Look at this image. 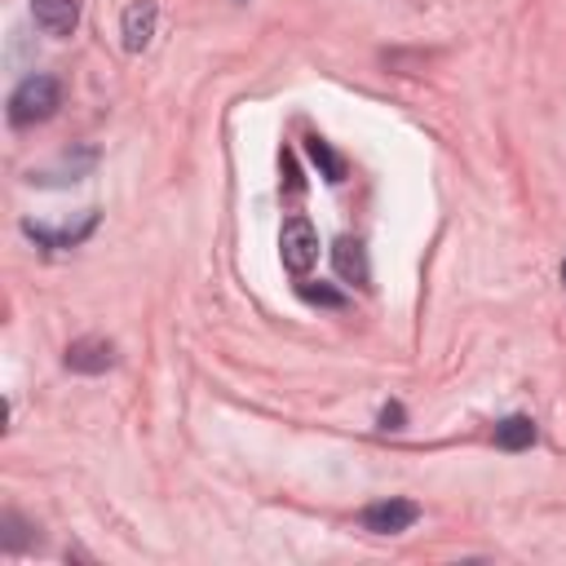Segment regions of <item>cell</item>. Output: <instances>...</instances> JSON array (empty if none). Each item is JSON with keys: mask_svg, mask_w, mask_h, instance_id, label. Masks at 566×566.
I'll return each instance as SVG.
<instances>
[{"mask_svg": "<svg viewBox=\"0 0 566 566\" xmlns=\"http://www.w3.org/2000/svg\"><path fill=\"white\" fill-rule=\"evenodd\" d=\"M332 261H336V274H340L345 283L367 287V279H371V270H367V248H363L354 234H340V239L332 243Z\"/></svg>", "mask_w": 566, "mask_h": 566, "instance_id": "obj_8", "label": "cell"}, {"mask_svg": "<svg viewBox=\"0 0 566 566\" xmlns=\"http://www.w3.org/2000/svg\"><path fill=\"white\" fill-rule=\"evenodd\" d=\"M301 296L314 301V305H345L340 292H332V287H314V283H301Z\"/></svg>", "mask_w": 566, "mask_h": 566, "instance_id": "obj_11", "label": "cell"}, {"mask_svg": "<svg viewBox=\"0 0 566 566\" xmlns=\"http://www.w3.org/2000/svg\"><path fill=\"white\" fill-rule=\"evenodd\" d=\"M97 226V208H88L84 212V221L80 226H44V221H22V230L40 243V248H49V252H57V248H75V243H84L88 239V230Z\"/></svg>", "mask_w": 566, "mask_h": 566, "instance_id": "obj_5", "label": "cell"}, {"mask_svg": "<svg viewBox=\"0 0 566 566\" xmlns=\"http://www.w3.org/2000/svg\"><path fill=\"white\" fill-rule=\"evenodd\" d=\"M535 442V420L531 416H504L495 424V447L500 451H526Z\"/></svg>", "mask_w": 566, "mask_h": 566, "instance_id": "obj_9", "label": "cell"}, {"mask_svg": "<svg viewBox=\"0 0 566 566\" xmlns=\"http://www.w3.org/2000/svg\"><path fill=\"white\" fill-rule=\"evenodd\" d=\"M305 150H310V159L323 168V177H327V181H340V177H345V164H340V155H336V150H332L323 137H310V142H305Z\"/></svg>", "mask_w": 566, "mask_h": 566, "instance_id": "obj_10", "label": "cell"}, {"mask_svg": "<svg viewBox=\"0 0 566 566\" xmlns=\"http://www.w3.org/2000/svg\"><path fill=\"white\" fill-rule=\"evenodd\" d=\"M279 256H283V270H292L296 279L310 274L318 261V230L305 217H287L279 230Z\"/></svg>", "mask_w": 566, "mask_h": 566, "instance_id": "obj_2", "label": "cell"}, {"mask_svg": "<svg viewBox=\"0 0 566 566\" xmlns=\"http://www.w3.org/2000/svg\"><path fill=\"white\" fill-rule=\"evenodd\" d=\"M562 283H566V261H562Z\"/></svg>", "mask_w": 566, "mask_h": 566, "instance_id": "obj_13", "label": "cell"}, {"mask_svg": "<svg viewBox=\"0 0 566 566\" xmlns=\"http://www.w3.org/2000/svg\"><path fill=\"white\" fill-rule=\"evenodd\" d=\"M155 22H159L155 0H133V4L124 9V22H119L124 49H128V53H142V49L155 40Z\"/></svg>", "mask_w": 566, "mask_h": 566, "instance_id": "obj_6", "label": "cell"}, {"mask_svg": "<svg viewBox=\"0 0 566 566\" xmlns=\"http://www.w3.org/2000/svg\"><path fill=\"white\" fill-rule=\"evenodd\" d=\"M416 517H420V504H416V500L389 495V500H376V504H367L358 522H363V531H371V535H398V531L416 526Z\"/></svg>", "mask_w": 566, "mask_h": 566, "instance_id": "obj_3", "label": "cell"}, {"mask_svg": "<svg viewBox=\"0 0 566 566\" xmlns=\"http://www.w3.org/2000/svg\"><path fill=\"white\" fill-rule=\"evenodd\" d=\"M380 429H402V407L398 402L380 407Z\"/></svg>", "mask_w": 566, "mask_h": 566, "instance_id": "obj_12", "label": "cell"}, {"mask_svg": "<svg viewBox=\"0 0 566 566\" xmlns=\"http://www.w3.org/2000/svg\"><path fill=\"white\" fill-rule=\"evenodd\" d=\"M66 367L80 371V376H102L115 367V345L102 340V336H84V340H71L66 345Z\"/></svg>", "mask_w": 566, "mask_h": 566, "instance_id": "obj_4", "label": "cell"}, {"mask_svg": "<svg viewBox=\"0 0 566 566\" xmlns=\"http://www.w3.org/2000/svg\"><path fill=\"white\" fill-rule=\"evenodd\" d=\"M57 106H62V84H57V75L35 71V75H27V80L9 93V124H13V128L44 124Z\"/></svg>", "mask_w": 566, "mask_h": 566, "instance_id": "obj_1", "label": "cell"}, {"mask_svg": "<svg viewBox=\"0 0 566 566\" xmlns=\"http://www.w3.org/2000/svg\"><path fill=\"white\" fill-rule=\"evenodd\" d=\"M31 18L40 22L44 35L66 40L80 22V0H31Z\"/></svg>", "mask_w": 566, "mask_h": 566, "instance_id": "obj_7", "label": "cell"}]
</instances>
